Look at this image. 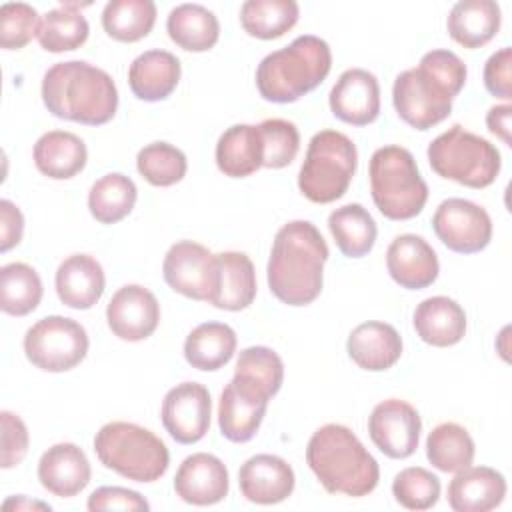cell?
I'll use <instances>...</instances> for the list:
<instances>
[{
	"label": "cell",
	"instance_id": "1",
	"mask_svg": "<svg viewBox=\"0 0 512 512\" xmlns=\"http://www.w3.org/2000/svg\"><path fill=\"white\" fill-rule=\"evenodd\" d=\"M466 64L450 50H430L416 68L400 72L392 86L396 114L416 130H430L452 112L466 84Z\"/></svg>",
	"mask_w": 512,
	"mask_h": 512
},
{
	"label": "cell",
	"instance_id": "2",
	"mask_svg": "<svg viewBox=\"0 0 512 512\" xmlns=\"http://www.w3.org/2000/svg\"><path fill=\"white\" fill-rule=\"evenodd\" d=\"M326 260V240L312 222L292 220L284 224L274 236L268 258L270 292L288 306L314 302L322 292Z\"/></svg>",
	"mask_w": 512,
	"mask_h": 512
},
{
	"label": "cell",
	"instance_id": "3",
	"mask_svg": "<svg viewBox=\"0 0 512 512\" xmlns=\"http://www.w3.org/2000/svg\"><path fill=\"white\" fill-rule=\"evenodd\" d=\"M42 102L56 118L102 126L118 110V88L106 70L84 60H66L46 70Z\"/></svg>",
	"mask_w": 512,
	"mask_h": 512
},
{
	"label": "cell",
	"instance_id": "4",
	"mask_svg": "<svg viewBox=\"0 0 512 512\" xmlns=\"http://www.w3.org/2000/svg\"><path fill=\"white\" fill-rule=\"evenodd\" d=\"M306 462L330 494L360 498L370 494L380 480L374 456L342 424H324L310 436Z\"/></svg>",
	"mask_w": 512,
	"mask_h": 512
},
{
	"label": "cell",
	"instance_id": "5",
	"mask_svg": "<svg viewBox=\"0 0 512 512\" xmlns=\"http://www.w3.org/2000/svg\"><path fill=\"white\" fill-rule=\"evenodd\" d=\"M332 68L326 40L302 34L288 46L266 54L256 68V88L268 102L288 104L318 88Z\"/></svg>",
	"mask_w": 512,
	"mask_h": 512
},
{
	"label": "cell",
	"instance_id": "6",
	"mask_svg": "<svg viewBox=\"0 0 512 512\" xmlns=\"http://www.w3.org/2000/svg\"><path fill=\"white\" fill-rule=\"evenodd\" d=\"M100 464L134 482H156L170 466L166 444L148 428L132 422H108L94 436Z\"/></svg>",
	"mask_w": 512,
	"mask_h": 512
},
{
	"label": "cell",
	"instance_id": "7",
	"mask_svg": "<svg viewBox=\"0 0 512 512\" xmlns=\"http://www.w3.org/2000/svg\"><path fill=\"white\" fill-rule=\"evenodd\" d=\"M370 192L376 208L388 220L418 216L428 200V186L410 150L390 144L378 148L368 166Z\"/></svg>",
	"mask_w": 512,
	"mask_h": 512
},
{
	"label": "cell",
	"instance_id": "8",
	"mask_svg": "<svg viewBox=\"0 0 512 512\" xmlns=\"http://www.w3.org/2000/svg\"><path fill=\"white\" fill-rule=\"evenodd\" d=\"M356 168V144L344 132L320 130L308 142L298 188L310 202L330 204L346 194Z\"/></svg>",
	"mask_w": 512,
	"mask_h": 512
},
{
	"label": "cell",
	"instance_id": "9",
	"mask_svg": "<svg viewBox=\"0 0 512 512\" xmlns=\"http://www.w3.org/2000/svg\"><path fill=\"white\" fill-rule=\"evenodd\" d=\"M426 154L438 176L468 188L490 186L502 168L498 148L460 124L436 136Z\"/></svg>",
	"mask_w": 512,
	"mask_h": 512
},
{
	"label": "cell",
	"instance_id": "10",
	"mask_svg": "<svg viewBox=\"0 0 512 512\" xmlns=\"http://www.w3.org/2000/svg\"><path fill=\"white\" fill-rule=\"evenodd\" d=\"M88 334L84 326L66 316H46L24 334V354L28 362L44 372H68L88 354Z\"/></svg>",
	"mask_w": 512,
	"mask_h": 512
},
{
	"label": "cell",
	"instance_id": "11",
	"mask_svg": "<svg viewBox=\"0 0 512 512\" xmlns=\"http://www.w3.org/2000/svg\"><path fill=\"white\" fill-rule=\"evenodd\" d=\"M162 274L166 284L186 298L212 304L218 294V258L194 240H180L168 248L162 262Z\"/></svg>",
	"mask_w": 512,
	"mask_h": 512
},
{
	"label": "cell",
	"instance_id": "12",
	"mask_svg": "<svg viewBox=\"0 0 512 512\" xmlns=\"http://www.w3.org/2000/svg\"><path fill=\"white\" fill-rule=\"evenodd\" d=\"M270 398L272 394L262 382L234 372L218 402L220 434L236 444L252 440L264 420Z\"/></svg>",
	"mask_w": 512,
	"mask_h": 512
},
{
	"label": "cell",
	"instance_id": "13",
	"mask_svg": "<svg viewBox=\"0 0 512 512\" xmlns=\"http://www.w3.org/2000/svg\"><path fill=\"white\" fill-rule=\"evenodd\" d=\"M432 228L438 240L458 254H476L492 240V220L488 212L464 198L440 202L432 216Z\"/></svg>",
	"mask_w": 512,
	"mask_h": 512
},
{
	"label": "cell",
	"instance_id": "14",
	"mask_svg": "<svg viewBox=\"0 0 512 512\" xmlns=\"http://www.w3.org/2000/svg\"><path fill=\"white\" fill-rule=\"evenodd\" d=\"M422 420L418 410L398 398L374 406L368 416V434L374 446L388 458L404 460L418 448Z\"/></svg>",
	"mask_w": 512,
	"mask_h": 512
},
{
	"label": "cell",
	"instance_id": "15",
	"mask_svg": "<svg viewBox=\"0 0 512 512\" xmlns=\"http://www.w3.org/2000/svg\"><path fill=\"white\" fill-rule=\"evenodd\" d=\"M210 416V392L198 382H182L170 388L160 408L162 426L178 444H196L202 440L210 428Z\"/></svg>",
	"mask_w": 512,
	"mask_h": 512
},
{
	"label": "cell",
	"instance_id": "16",
	"mask_svg": "<svg viewBox=\"0 0 512 512\" xmlns=\"http://www.w3.org/2000/svg\"><path fill=\"white\" fill-rule=\"evenodd\" d=\"M106 322L110 332L120 340L140 342L156 332L160 304L148 288L126 284L110 298L106 306Z\"/></svg>",
	"mask_w": 512,
	"mask_h": 512
},
{
	"label": "cell",
	"instance_id": "17",
	"mask_svg": "<svg viewBox=\"0 0 512 512\" xmlns=\"http://www.w3.org/2000/svg\"><path fill=\"white\" fill-rule=\"evenodd\" d=\"M230 478L224 462L208 452H196L182 460L174 476L176 496L194 506H212L228 496Z\"/></svg>",
	"mask_w": 512,
	"mask_h": 512
},
{
	"label": "cell",
	"instance_id": "18",
	"mask_svg": "<svg viewBox=\"0 0 512 512\" xmlns=\"http://www.w3.org/2000/svg\"><path fill=\"white\" fill-rule=\"evenodd\" d=\"M332 114L352 126L372 124L380 114L378 78L364 68L344 70L330 90Z\"/></svg>",
	"mask_w": 512,
	"mask_h": 512
},
{
	"label": "cell",
	"instance_id": "19",
	"mask_svg": "<svg viewBox=\"0 0 512 512\" xmlns=\"http://www.w3.org/2000/svg\"><path fill=\"white\" fill-rule=\"evenodd\" d=\"M386 268L390 278L406 290L428 288L440 272L434 248L416 234H400L390 242Z\"/></svg>",
	"mask_w": 512,
	"mask_h": 512
},
{
	"label": "cell",
	"instance_id": "20",
	"mask_svg": "<svg viewBox=\"0 0 512 512\" xmlns=\"http://www.w3.org/2000/svg\"><path fill=\"white\" fill-rule=\"evenodd\" d=\"M294 484L292 466L274 454H256L238 470L240 492L254 504H278L294 492Z\"/></svg>",
	"mask_w": 512,
	"mask_h": 512
},
{
	"label": "cell",
	"instance_id": "21",
	"mask_svg": "<svg viewBox=\"0 0 512 512\" xmlns=\"http://www.w3.org/2000/svg\"><path fill=\"white\" fill-rule=\"evenodd\" d=\"M92 470L84 450L72 442L50 446L38 462V480L42 488L58 498L80 494L90 482Z\"/></svg>",
	"mask_w": 512,
	"mask_h": 512
},
{
	"label": "cell",
	"instance_id": "22",
	"mask_svg": "<svg viewBox=\"0 0 512 512\" xmlns=\"http://www.w3.org/2000/svg\"><path fill=\"white\" fill-rule=\"evenodd\" d=\"M54 286L64 306L90 310L104 294L106 278L102 264L90 254H72L60 262Z\"/></svg>",
	"mask_w": 512,
	"mask_h": 512
},
{
	"label": "cell",
	"instance_id": "23",
	"mask_svg": "<svg viewBox=\"0 0 512 512\" xmlns=\"http://www.w3.org/2000/svg\"><path fill=\"white\" fill-rule=\"evenodd\" d=\"M448 484V504L456 512H488L502 504L506 478L490 466H466Z\"/></svg>",
	"mask_w": 512,
	"mask_h": 512
},
{
	"label": "cell",
	"instance_id": "24",
	"mask_svg": "<svg viewBox=\"0 0 512 512\" xmlns=\"http://www.w3.org/2000/svg\"><path fill=\"white\" fill-rule=\"evenodd\" d=\"M346 350L358 368L368 372H382L400 360L402 338L392 324L368 320L350 332Z\"/></svg>",
	"mask_w": 512,
	"mask_h": 512
},
{
	"label": "cell",
	"instance_id": "25",
	"mask_svg": "<svg viewBox=\"0 0 512 512\" xmlns=\"http://www.w3.org/2000/svg\"><path fill=\"white\" fill-rule=\"evenodd\" d=\"M180 76V60L168 50H146L128 68L130 90L144 102L166 100L176 90Z\"/></svg>",
	"mask_w": 512,
	"mask_h": 512
},
{
	"label": "cell",
	"instance_id": "26",
	"mask_svg": "<svg viewBox=\"0 0 512 512\" xmlns=\"http://www.w3.org/2000/svg\"><path fill=\"white\" fill-rule=\"evenodd\" d=\"M412 322L420 340L436 348L454 346L466 334V312L448 296L422 300L414 310Z\"/></svg>",
	"mask_w": 512,
	"mask_h": 512
},
{
	"label": "cell",
	"instance_id": "27",
	"mask_svg": "<svg viewBox=\"0 0 512 512\" xmlns=\"http://www.w3.org/2000/svg\"><path fill=\"white\" fill-rule=\"evenodd\" d=\"M216 166L224 176L246 178L262 168L264 140L254 124H234L216 142Z\"/></svg>",
	"mask_w": 512,
	"mask_h": 512
},
{
	"label": "cell",
	"instance_id": "28",
	"mask_svg": "<svg viewBox=\"0 0 512 512\" xmlns=\"http://www.w3.org/2000/svg\"><path fill=\"white\" fill-rule=\"evenodd\" d=\"M36 168L52 180H68L80 174L88 160L86 144L80 136L66 130H50L34 144Z\"/></svg>",
	"mask_w": 512,
	"mask_h": 512
},
{
	"label": "cell",
	"instance_id": "29",
	"mask_svg": "<svg viewBox=\"0 0 512 512\" xmlns=\"http://www.w3.org/2000/svg\"><path fill=\"white\" fill-rule=\"evenodd\" d=\"M500 24L502 12L494 0H460L446 20L450 38L464 48L488 44L498 34Z\"/></svg>",
	"mask_w": 512,
	"mask_h": 512
},
{
	"label": "cell",
	"instance_id": "30",
	"mask_svg": "<svg viewBox=\"0 0 512 512\" xmlns=\"http://www.w3.org/2000/svg\"><path fill=\"white\" fill-rule=\"evenodd\" d=\"M170 40L188 52H206L220 38V22L212 10L202 4H178L166 18Z\"/></svg>",
	"mask_w": 512,
	"mask_h": 512
},
{
	"label": "cell",
	"instance_id": "31",
	"mask_svg": "<svg viewBox=\"0 0 512 512\" xmlns=\"http://www.w3.org/2000/svg\"><path fill=\"white\" fill-rule=\"evenodd\" d=\"M236 344V332L228 324L204 322L186 336L184 358L196 370L214 372L232 360Z\"/></svg>",
	"mask_w": 512,
	"mask_h": 512
},
{
	"label": "cell",
	"instance_id": "32",
	"mask_svg": "<svg viewBox=\"0 0 512 512\" xmlns=\"http://www.w3.org/2000/svg\"><path fill=\"white\" fill-rule=\"evenodd\" d=\"M220 268L218 294L212 306L228 312L248 308L256 298V272L252 260L244 252H220L216 254Z\"/></svg>",
	"mask_w": 512,
	"mask_h": 512
},
{
	"label": "cell",
	"instance_id": "33",
	"mask_svg": "<svg viewBox=\"0 0 512 512\" xmlns=\"http://www.w3.org/2000/svg\"><path fill=\"white\" fill-rule=\"evenodd\" d=\"M328 230L338 250L348 258L366 256L376 242L378 228L362 204H344L330 212Z\"/></svg>",
	"mask_w": 512,
	"mask_h": 512
},
{
	"label": "cell",
	"instance_id": "34",
	"mask_svg": "<svg viewBox=\"0 0 512 512\" xmlns=\"http://www.w3.org/2000/svg\"><path fill=\"white\" fill-rule=\"evenodd\" d=\"M80 8L76 2H64L44 14L36 38L46 52H70L88 40L90 26Z\"/></svg>",
	"mask_w": 512,
	"mask_h": 512
},
{
	"label": "cell",
	"instance_id": "35",
	"mask_svg": "<svg viewBox=\"0 0 512 512\" xmlns=\"http://www.w3.org/2000/svg\"><path fill=\"white\" fill-rule=\"evenodd\" d=\"M138 198V190L132 178L110 172L98 178L88 192V210L100 224H116L126 218Z\"/></svg>",
	"mask_w": 512,
	"mask_h": 512
},
{
	"label": "cell",
	"instance_id": "36",
	"mask_svg": "<svg viewBox=\"0 0 512 512\" xmlns=\"http://www.w3.org/2000/svg\"><path fill=\"white\" fill-rule=\"evenodd\" d=\"M300 8L294 0H246L240 8V24L252 38L274 40L292 30Z\"/></svg>",
	"mask_w": 512,
	"mask_h": 512
},
{
	"label": "cell",
	"instance_id": "37",
	"mask_svg": "<svg viewBox=\"0 0 512 512\" xmlns=\"http://www.w3.org/2000/svg\"><path fill=\"white\" fill-rule=\"evenodd\" d=\"M156 24L152 0H110L102 10L104 32L118 42H138Z\"/></svg>",
	"mask_w": 512,
	"mask_h": 512
},
{
	"label": "cell",
	"instance_id": "38",
	"mask_svg": "<svg viewBox=\"0 0 512 512\" xmlns=\"http://www.w3.org/2000/svg\"><path fill=\"white\" fill-rule=\"evenodd\" d=\"M474 440L456 422H442L426 438V458L440 472H458L474 460Z\"/></svg>",
	"mask_w": 512,
	"mask_h": 512
},
{
	"label": "cell",
	"instance_id": "39",
	"mask_svg": "<svg viewBox=\"0 0 512 512\" xmlns=\"http://www.w3.org/2000/svg\"><path fill=\"white\" fill-rule=\"evenodd\" d=\"M42 280L24 262H10L0 268V308L10 316L34 312L42 300Z\"/></svg>",
	"mask_w": 512,
	"mask_h": 512
},
{
	"label": "cell",
	"instance_id": "40",
	"mask_svg": "<svg viewBox=\"0 0 512 512\" xmlns=\"http://www.w3.org/2000/svg\"><path fill=\"white\" fill-rule=\"evenodd\" d=\"M136 168L148 184L166 188L186 176L188 160L180 148L168 142H152L138 152Z\"/></svg>",
	"mask_w": 512,
	"mask_h": 512
},
{
	"label": "cell",
	"instance_id": "41",
	"mask_svg": "<svg viewBox=\"0 0 512 512\" xmlns=\"http://www.w3.org/2000/svg\"><path fill=\"white\" fill-rule=\"evenodd\" d=\"M392 494L408 510H428L440 498V480L422 466H408L394 476Z\"/></svg>",
	"mask_w": 512,
	"mask_h": 512
},
{
	"label": "cell",
	"instance_id": "42",
	"mask_svg": "<svg viewBox=\"0 0 512 512\" xmlns=\"http://www.w3.org/2000/svg\"><path fill=\"white\" fill-rule=\"evenodd\" d=\"M264 140V168H284L292 164L300 150L298 128L284 118H266L258 124Z\"/></svg>",
	"mask_w": 512,
	"mask_h": 512
},
{
	"label": "cell",
	"instance_id": "43",
	"mask_svg": "<svg viewBox=\"0 0 512 512\" xmlns=\"http://www.w3.org/2000/svg\"><path fill=\"white\" fill-rule=\"evenodd\" d=\"M40 18L34 6L26 2H6L0 8V46L20 50L38 36Z\"/></svg>",
	"mask_w": 512,
	"mask_h": 512
},
{
	"label": "cell",
	"instance_id": "44",
	"mask_svg": "<svg viewBox=\"0 0 512 512\" xmlns=\"http://www.w3.org/2000/svg\"><path fill=\"white\" fill-rule=\"evenodd\" d=\"M234 372L246 374L258 382H262L272 396L278 394L284 382V362L282 358L268 346H250L238 354Z\"/></svg>",
	"mask_w": 512,
	"mask_h": 512
},
{
	"label": "cell",
	"instance_id": "45",
	"mask_svg": "<svg viewBox=\"0 0 512 512\" xmlns=\"http://www.w3.org/2000/svg\"><path fill=\"white\" fill-rule=\"evenodd\" d=\"M0 420H2V458H0V466L4 470H8V468L18 466L24 460V456L28 452L30 436H28L26 424L14 412L4 410L0 414Z\"/></svg>",
	"mask_w": 512,
	"mask_h": 512
},
{
	"label": "cell",
	"instance_id": "46",
	"mask_svg": "<svg viewBox=\"0 0 512 512\" xmlns=\"http://www.w3.org/2000/svg\"><path fill=\"white\" fill-rule=\"evenodd\" d=\"M86 508L92 512H98V510H150V504L136 490H128V488H120V486H100L88 496Z\"/></svg>",
	"mask_w": 512,
	"mask_h": 512
},
{
	"label": "cell",
	"instance_id": "47",
	"mask_svg": "<svg viewBox=\"0 0 512 512\" xmlns=\"http://www.w3.org/2000/svg\"><path fill=\"white\" fill-rule=\"evenodd\" d=\"M512 48L504 46L494 52L484 66V86L486 90L502 100L512 98Z\"/></svg>",
	"mask_w": 512,
	"mask_h": 512
},
{
	"label": "cell",
	"instance_id": "48",
	"mask_svg": "<svg viewBox=\"0 0 512 512\" xmlns=\"http://www.w3.org/2000/svg\"><path fill=\"white\" fill-rule=\"evenodd\" d=\"M24 234V216L10 200H0V252L18 246Z\"/></svg>",
	"mask_w": 512,
	"mask_h": 512
},
{
	"label": "cell",
	"instance_id": "49",
	"mask_svg": "<svg viewBox=\"0 0 512 512\" xmlns=\"http://www.w3.org/2000/svg\"><path fill=\"white\" fill-rule=\"evenodd\" d=\"M510 116H512V106L508 102L492 106L488 110V114H486L488 130L494 136H498L506 146H512V140H510Z\"/></svg>",
	"mask_w": 512,
	"mask_h": 512
},
{
	"label": "cell",
	"instance_id": "50",
	"mask_svg": "<svg viewBox=\"0 0 512 512\" xmlns=\"http://www.w3.org/2000/svg\"><path fill=\"white\" fill-rule=\"evenodd\" d=\"M2 508H4V510H34V508H38V510H50L48 504L38 502V500H28L26 496H12V498H8V500L2 504Z\"/></svg>",
	"mask_w": 512,
	"mask_h": 512
}]
</instances>
